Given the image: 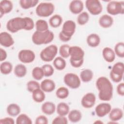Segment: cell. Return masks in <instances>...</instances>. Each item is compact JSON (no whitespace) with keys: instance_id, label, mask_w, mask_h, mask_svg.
<instances>
[{"instance_id":"obj_1","label":"cell","mask_w":124,"mask_h":124,"mask_svg":"<svg viewBox=\"0 0 124 124\" xmlns=\"http://www.w3.org/2000/svg\"><path fill=\"white\" fill-rule=\"evenodd\" d=\"M33 20L29 17H16L10 19L7 23V29L12 33H15L21 30H31L34 28Z\"/></svg>"},{"instance_id":"obj_2","label":"cell","mask_w":124,"mask_h":124,"mask_svg":"<svg viewBox=\"0 0 124 124\" xmlns=\"http://www.w3.org/2000/svg\"><path fill=\"white\" fill-rule=\"evenodd\" d=\"M96 86L99 91L98 97L102 101H109L113 96V86L105 77H99L96 81Z\"/></svg>"},{"instance_id":"obj_3","label":"cell","mask_w":124,"mask_h":124,"mask_svg":"<svg viewBox=\"0 0 124 124\" xmlns=\"http://www.w3.org/2000/svg\"><path fill=\"white\" fill-rule=\"evenodd\" d=\"M69 53L70 56V62L71 65L75 68L80 67L83 63L84 51L78 46H70Z\"/></svg>"},{"instance_id":"obj_4","label":"cell","mask_w":124,"mask_h":124,"mask_svg":"<svg viewBox=\"0 0 124 124\" xmlns=\"http://www.w3.org/2000/svg\"><path fill=\"white\" fill-rule=\"evenodd\" d=\"M54 35L53 32L49 30L41 32L35 31L32 35L33 43L37 45L47 44L52 42L54 39Z\"/></svg>"},{"instance_id":"obj_5","label":"cell","mask_w":124,"mask_h":124,"mask_svg":"<svg viewBox=\"0 0 124 124\" xmlns=\"http://www.w3.org/2000/svg\"><path fill=\"white\" fill-rule=\"evenodd\" d=\"M76 25L75 22L72 20H67L63 24L62 30L59 34V37L62 42L69 41L75 33Z\"/></svg>"},{"instance_id":"obj_6","label":"cell","mask_w":124,"mask_h":124,"mask_svg":"<svg viewBox=\"0 0 124 124\" xmlns=\"http://www.w3.org/2000/svg\"><path fill=\"white\" fill-rule=\"evenodd\" d=\"M55 9L53 4L50 2H41L36 8L35 12L40 17H48L51 15Z\"/></svg>"},{"instance_id":"obj_7","label":"cell","mask_w":124,"mask_h":124,"mask_svg":"<svg viewBox=\"0 0 124 124\" xmlns=\"http://www.w3.org/2000/svg\"><path fill=\"white\" fill-rule=\"evenodd\" d=\"M124 64L123 62H118L115 63L110 72V78L114 82H120L123 78Z\"/></svg>"},{"instance_id":"obj_8","label":"cell","mask_w":124,"mask_h":124,"mask_svg":"<svg viewBox=\"0 0 124 124\" xmlns=\"http://www.w3.org/2000/svg\"><path fill=\"white\" fill-rule=\"evenodd\" d=\"M58 52V47L55 45H51L43 49L40 54L42 60L44 62H49L52 61Z\"/></svg>"},{"instance_id":"obj_9","label":"cell","mask_w":124,"mask_h":124,"mask_svg":"<svg viewBox=\"0 0 124 124\" xmlns=\"http://www.w3.org/2000/svg\"><path fill=\"white\" fill-rule=\"evenodd\" d=\"M124 1H110L107 4V11L111 15L123 14L124 13Z\"/></svg>"},{"instance_id":"obj_10","label":"cell","mask_w":124,"mask_h":124,"mask_svg":"<svg viewBox=\"0 0 124 124\" xmlns=\"http://www.w3.org/2000/svg\"><path fill=\"white\" fill-rule=\"evenodd\" d=\"M64 83L70 88H78L80 85V80L78 76L74 73L66 74L63 78Z\"/></svg>"},{"instance_id":"obj_11","label":"cell","mask_w":124,"mask_h":124,"mask_svg":"<svg viewBox=\"0 0 124 124\" xmlns=\"http://www.w3.org/2000/svg\"><path fill=\"white\" fill-rule=\"evenodd\" d=\"M85 5L88 11L93 15L100 14L103 10L102 5L98 0H87Z\"/></svg>"},{"instance_id":"obj_12","label":"cell","mask_w":124,"mask_h":124,"mask_svg":"<svg viewBox=\"0 0 124 124\" xmlns=\"http://www.w3.org/2000/svg\"><path fill=\"white\" fill-rule=\"evenodd\" d=\"M18 58L19 61L22 62L29 63L34 60L35 55L33 51L31 50L23 49L20 50L18 53Z\"/></svg>"},{"instance_id":"obj_13","label":"cell","mask_w":124,"mask_h":124,"mask_svg":"<svg viewBox=\"0 0 124 124\" xmlns=\"http://www.w3.org/2000/svg\"><path fill=\"white\" fill-rule=\"evenodd\" d=\"M95 100L96 97L94 94L92 93H89L83 96L81 103L84 108H90L94 106Z\"/></svg>"},{"instance_id":"obj_14","label":"cell","mask_w":124,"mask_h":124,"mask_svg":"<svg viewBox=\"0 0 124 124\" xmlns=\"http://www.w3.org/2000/svg\"><path fill=\"white\" fill-rule=\"evenodd\" d=\"M111 109V105L107 103H102L98 104L95 108L96 115L99 117H103L109 113Z\"/></svg>"},{"instance_id":"obj_15","label":"cell","mask_w":124,"mask_h":124,"mask_svg":"<svg viewBox=\"0 0 124 124\" xmlns=\"http://www.w3.org/2000/svg\"><path fill=\"white\" fill-rule=\"evenodd\" d=\"M0 44L4 47H8L14 44V41L10 34L5 31L1 32L0 33Z\"/></svg>"},{"instance_id":"obj_16","label":"cell","mask_w":124,"mask_h":124,"mask_svg":"<svg viewBox=\"0 0 124 124\" xmlns=\"http://www.w3.org/2000/svg\"><path fill=\"white\" fill-rule=\"evenodd\" d=\"M84 8L83 2L80 0H72L69 4V10L74 14L80 13Z\"/></svg>"},{"instance_id":"obj_17","label":"cell","mask_w":124,"mask_h":124,"mask_svg":"<svg viewBox=\"0 0 124 124\" xmlns=\"http://www.w3.org/2000/svg\"><path fill=\"white\" fill-rule=\"evenodd\" d=\"M13 5L11 1L3 0L0 2V17L5 14L10 13L13 9Z\"/></svg>"},{"instance_id":"obj_18","label":"cell","mask_w":124,"mask_h":124,"mask_svg":"<svg viewBox=\"0 0 124 124\" xmlns=\"http://www.w3.org/2000/svg\"><path fill=\"white\" fill-rule=\"evenodd\" d=\"M55 83L51 79H46L43 80L40 84V88L45 92H51L55 89Z\"/></svg>"},{"instance_id":"obj_19","label":"cell","mask_w":124,"mask_h":124,"mask_svg":"<svg viewBox=\"0 0 124 124\" xmlns=\"http://www.w3.org/2000/svg\"><path fill=\"white\" fill-rule=\"evenodd\" d=\"M113 23V18L108 15H102L99 19V23L103 28H108L112 26Z\"/></svg>"},{"instance_id":"obj_20","label":"cell","mask_w":124,"mask_h":124,"mask_svg":"<svg viewBox=\"0 0 124 124\" xmlns=\"http://www.w3.org/2000/svg\"><path fill=\"white\" fill-rule=\"evenodd\" d=\"M102 55L106 61L108 62H113L115 59L114 51L110 47H106L102 51Z\"/></svg>"},{"instance_id":"obj_21","label":"cell","mask_w":124,"mask_h":124,"mask_svg":"<svg viewBox=\"0 0 124 124\" xmlns=\"http://www.w3.org/2000/svg\"><path fill=\"white\" fill-rule=\"evenodd\" d=\"M109 117L111 121L116 122L121 119L123 116V111L119 108H114L109 112Z\"/></svg>"},{"instance_id":"obj_22","label":"cell","mask_w":124,"mask_h":124,"mask_svg":"<svg viewBox=\"0 0 124 124\" xmlns=\"http://www.w3.org/2000/svg\"><path fill=\"white\" fill-rule=\"evenodd\" d=\"M87 43L91 47H96L100 43V37L97 34L92 33L88 36L87 38Z\"/></svg>"},{"instance_id":"obj_23","label":"cell","mask_w":124,"mask_h":124,"mask_svg":"<svg viewBox=\"0 0 124 124\" xmlns=\"http://www.w3.org/2000/svg\"><path fill=\"white\" fill-rule=\"evenodd\" d=\"M55 105L51 102H46L41 107L42 112L46 115H51L53 114L55 111Z\"/></svg>"},{"instance_id":"obj_24","label":"cell","mask_w":124,"mask_h":124,"mask_svg":"<svg viewBox=\"0 0 124 124\" xmlns=\"http://www.w3.org/2000/svg\"><path fill=\"white\" fill-rule=\"evenodd\" d=\"M32 97L35 102L41 103L45 100L46 96L44 91L39 88L32 92Z\"/></svg>"},{"instance_id":"obj_25","label":"cell","mask_w":124,"mask_h":124,"mask_svg":"<svg viewBox=\"0 0 124 124\" xmlns=\"http://www.w3.org/2000/svg\"><path fill=\"white\" fill-rule=\"evenodd\" d=\"M68 119L71 122L73 123H77L79 122L81 118L82 114L80 111L77 109H73L69 112Z\"/></svg>"},{"instance_id":"obj_26","label":"cell","mask_w":124,"mask_h":124,"mask_svg":"<svg viewBox=\"0 0 124 124\" xmlns=\"http://www.w3.org/2000/svg\"><path fill=\"white\" fill-rule=\"evenodd\" d=\"M20 108L16 104L12 103L8 105L7 108V113L11 116H16L20 112Z\"/></svg>"},{"instance_id":"obj_27","label":"cell","mask_w":124,"mask_h":124,"mask_svg":"<svg viewBox=\"0 0 124 124\" xmlns=\"http://www.w3.org/2000/svg\"><path fill=\"white\" fill-rule=\"evenodd\" d=\"M69 112V107L65 103H60L57 107V112L60 116H65Z\"/></svg>"},{"instance_id":"obj_28","label":"cell","mask_w":124,"mask_h":124,"mask_svg":"<svg viewBox=\"0 0 124 124\" xmlns=\"http://www.w3.org/2000/svg\"><path fill=\"white\" fill-rule=\"evenodd\" d=\"M93 76V71L88 69L82 70L80 74V78L81 80L84 82H88L90 81Z\"/></svg>"},{"instance_id":"obj_29","label":"cell","mask_w":124,"mask_h":124,"mask_svg":"<svg viewBox=\"0 0 124 124\" xmlns=\"http://www.w3.org/2000/svg\"><path fill=\"white\" fill-rule=\"evenodd\" d=\"M26 67L22 64H18L16 66L14 69L15 75L18 78H22L27 74Z\"/></svg>"},{"instance_id":"obj_30","label":"cell","mask_w":124,"mask_h":124,"mask_svg":"<svg viewBox=\"0 0 124 124\" xmlns=\"http://www.w3.org/2000/svg\"><path fill=\"white\" fill-rule=\"evenodd\" d=\"M53 65L55 68L58 70H63L66 65V63L64 59L62 57H58L56 58L53 62Z\"/></svg>"},{"instance_id":"obj_31","label":"cell","mask_w":124,"mask_h":124,"mask_svg":"<svg viewBox=\"0 0 124 124\" xmlns=\"http://www.w3.org/2000/svg\"><path fill=\"white\" fill-rule=\"evenodd\" d=\"M62 18L59 15H55L51 16L49 20L50 25L53 28H58L62 24Z\"/></svg>"},{"instance_id":"obj_32","label":"cell","mask_w":124,"mask_h":124,"mask_svg":"<svg viewBox=\"0 0 124 124\" xmlns=\"http://www.w3.org/2000/svg\"><path fill=\"white\" fill-rule=\"evenodd\" d=\"M38 2V0H20L19 4L23 9H28L36 6Z\"/></svg>"},{"instance_id":"obj_33","label":"cell","mask_w":124,"mask_h":124,"mask_svg":"<svg viewBox=\"0 0 124 124\" xmlns=\"http://www.w3.org/2000/svg\"><path fill=\"white\" fill-rule=\"evenodd\" d=\"M13 69V65L9 62H4L0 64V72L3 75H8L10 74Z\"/></svg>"},{"instance_id":"obj_34","label":"cell","mask_w":124,"mask_h":124,"mask_svg":"<svg viewBox=\"0 0 124 124\" xmlns=\"http://www.w3.org/2000/svg\"><path fill=\"white\" fill-rule=\"evenodd\" d=\"M35 27L37 31L43 32L48 30V26L47 22L43 19H39L35 23Z\"/></svg>"},{"instance_id":"obj_35","label":"cell","mask_w":124,"mask_h":124,"mask_svg":"<svg viewBox=\"0 0 124 124\" xmlns=\"http://www.w3.org/2000/svg\"><path fill=\"white\" fill-rule=\"evenodd\" d=\"M32 77L36 80H41L44 76V71L42 67H35L32 71Z\"/></svg>"},{"instance_id":"obj_36","label":"cell","mask_w":124,"mask_h":124,"mask_svg":"<svg viewBox=\"0 0 124 124\" xmlns=\"http://www.w3.org/2000/svg\"><path fill=\"white\" fill-rule=\"evenodd\" d=\"M31 120L25 114H20L16 118V124H31Z\"/></svg>"},{"instance_id":"obj_37","label":"cell","mask_w":124,"mask_h":124,"mask_svg":"<svg viewBox=\"0 0 124 124\" xmlns=\"http://www.w3.org/2000/svg\"><path fill=\"white\" fill-rule=\"evenodd\" d=\"M89 20V15L86 12L81 13L77 18L78 23L80 25H83L86 24Z\"/></svg>"},{"instance_id":"obj_38","label":"cell","mask_w":124,"mask_h":124,"mask_svg":"<svg viewBox=\"0 0 124 124\" xmlns=\"http://www.w3.org/2000/svg\"><path fill=\"white\" fill-rule=\"evenodd\" d=\"M56 95L60 99L66 98L69 95V90L64 87H60L57 90Z\"/></svg>"},{"instance_id":"obj_39","label":"cell","mask_w":124,"mask_h":124,"mask_svg":"<svg viewBox=\"0 0 124 124\" xmlns=\"http://www.w3.org/2000/svg\"><path fill=\"white\" fill-rule=\"evenodd\" d=\"M114 52L119 57H124V44L123 42H119L115 45Z\"/></svg>"},{"instance_id":"obj_40","label":"cell","mask_w":124,"mask_h":124,"mask_svg":"<svg viewBox=\"0 0 124 124\" xmlns=\"http://www.w3.org/2000/svg\"><path fill=\"white\" fill-rule=\"evenodd\" d=\"M70 46L67 44L62 45L59 48V53L61 57L63 58H67L70 56L69 53V49Z\"/></svg>"},{"instance_id":"obj_41","label":"cell","mask_w":124,"mask_h":124,"mask_svg":"<svg viewBox=\"0 0 124 124\" xmlns=\"http://www.w3.org/2000/svg\"><path fill=\"white\" fill-rule=\"evenodd\" d=\"M40 88L39 83L35 80H30L27 84V89L28 91L32 93L35 90Z\"/></svg>"},{"instance_id":"obj_42","label":"cell","mask_w":124,"mask_h":124,"mask_svg":"<svg viewBox=\"0 0 124 124\" xmlns=\"http://www.w3.org/2000/svg\"><path fill=\"white\" fill-rule=\"evenodd\" d=\"M42 68L44 71V76L45 77H50L53 75L54 73V68L50 64H46L43 65Z\"/></svg>"},{"instance_id":"obj_43","label":"cell","mask_w":124,"mask_h":124,"mask_svg":"<svg viewBox=\"0 0 124 124\" xmlns=\"http://www.w3.org/2000/svg\"><path fill=\"white\" fill-rule=\"evenodd\" d=\"M52 123L53 124H67L68 121L65 117L59 115L53 119Z\"/></svg>"},{"instance_id":"obj_44","label":"cell","mask_w":124,"mask_h":124,"mask_svg":"<svg viewBox=\"0 0 124 124\" xmlns=\"http://www.w3.org/2000/svg\"><path fill=\"white\" fill-rule=\"evenodd\" d=\"M36 124H47L48 119L44 115H40L38 116L35 120Z\"/></svg>"},{"instance_id":"obj_45","label":"cell","mask_w":124,"mask_h":124,"mask_svg":"<svg viewBox=\"0 0 124 124\" xmlns=\"http://www.w3.org/2000/svg\"><path fill=\"white\" fill-rule=\"evenodd\" d=\"M0 124H14V120L11 117H5L0 120Z\"/></svg>"},{"instance_id":"obj_46","label":"cell","mask_w":124,"mask_h":124,"mask_svg":"<svg viewBox=\"0 0 124 124\" xmlns=\"http://www.w3.org/2000/svg\"><path fill=\"white\" fill-rule=\"evenodd\" d=\"M117 92L121 96L124 95V83L123 82L119 84L117 87Z\"/></svg>"},{"instance_id":"obj_47","label":"cell","mask_w":124,"mask_h":124,"mask_svg":"<svg viewBox=\"0 0 124 124\" xmlns=\"http://www.w3.org/2000/svg\"><path fill=\"white\" fill-rule=\"evenodd\" d=\"M0 61L2 62L4 61L6 58H7V53L2 48H0Z\"/></svg>"}]
</instances>
